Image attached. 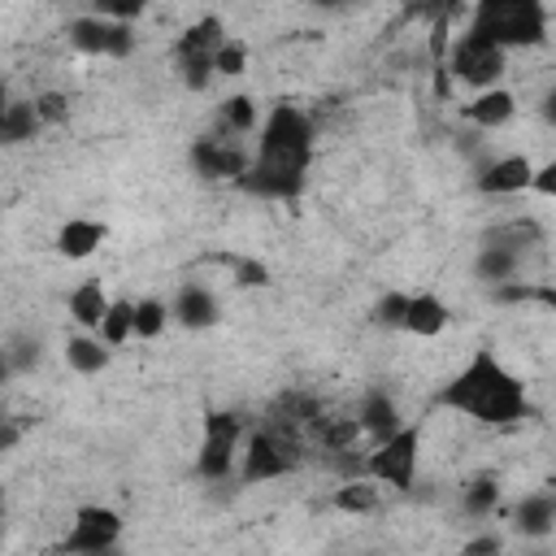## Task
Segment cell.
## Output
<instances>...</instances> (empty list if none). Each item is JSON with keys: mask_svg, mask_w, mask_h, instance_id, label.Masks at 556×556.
Segmentation results:
<instances>
[{"mask_svg": "<svg viewBox=\"0 0 556 556\" xmlns=\"http://www.w3.org/2000/svg\"><path fill=\"white\" fill-rule=\"evenodd\" d=\"M456 83L473 87V91H486V87H500L504 74H508V52L473 30H465L456 43H452V56H447Z\"/></svg>", "mask_w": 556, "mask_h": 556, "instance_id": "cell-8", "label": "cell"}, {"mask_svg": "<svg viewBox=\"0 0 556 556\" xmlns=\"http://www.w3.org/2000/svg\"><path fill=\"white\" fill-rule=\"evenodd\" d=\"M356 421H361V434H369V439H387L404 426V417H400V408L387 391H369L356 408Z\"/></svg>", "mask_w": 556, "mask_h": 556, "instance_id": "cell-20", "label": "cell"}, {"mask_svg": "<svg viewBox=\"0 0 556 556\" xmlns=\"http://www.w3.org/2000/svg\"><path fill=\"white\" fill-rule=\"evenodd\" d=\"M513 521H517L521 534H534V539L547 534V530H556V495H547V491H530V495H521Z\"/></svg>", "mask_w": 556, "mask_h": 556, "instance_id": "cell-21", "label": "cell"}, {"mask_svg": "<svg viewBox=\"0 0 556 556\" xmlns=\"http://www.w3.org/2000/svg\"><path fill=\"white\" fill-rule=\"evenodd\" d=\"M421 469V430L417 426H400L387 439H374L369 452L361 456V473L378 478L387 491H413Z\"/></svg>", "mask_w": 556, "mask_h": 556, "instance_id": "cell-5", "label": "cell"}, {"mask_svg": "<svg viewBox=\"0 0 556 556\" xmlns=\"http://www.w3.org/2000/svg\"><path fill=\"white\" fill-rule=\"evenodd\" d=\"M439 404L478 421V426H517L530 413V395L526 382L491 352L478 348L443 387H439Z\"/></svg>", "mask_w": 556, "mask_h": 556, "instance_id": "cell-2", "label": "cell"}, {"mask_svg": "<svg viewBox=\"0 0 556 556\" xmlns=\"http://www.w3.org/2000/svg\"><path fill=\"white\" fill-rule=\"evenodd\" d=\"M65 308H70V321H74L78 330H100L104 313L113 308V295L104 291L100 278H83V282L65 295Z\"/></svg>", "mask_w": 556, "mask_h": 556, "instance_id": "cell-17", "label": "cell"}, {"mask_svg": "<svg viewBox=\"0 0 556 556\" xmlns=\"http://www.w3.org/2000/svg\"><path fill=\"white\" fill-rule=\"evenodd\" d=\"M104 239H109V226L100 217H70L56 230V252L65 261H87V256H96L104 248Z\"/></svg>", "mask_w": 556, "mask_h": 556, "instance_id": "cell-15", "label": "cell"}, {"mask_svg": "<svg viewBox=\"0 0 556 556\" xmlns=\"http://www.w3.org/2000/svg\"><path fill=\"white\" fill-rule=\"evenodd\" d=\"M495 504H500V482L495 478H478L460 491V508L469 517H486V513H495Z\"/></svg>", "mask_w": 556, "mask_h": 556, "instance_id": "cell-26", "label": "cell"}, {"mask_svg": "<svg viewBox=\"0 0 556 556\" xmlns=\"http://www.w3.org/2000/svg\"><path fill=\"white\" fill-rule=\"evenodd\" d=\"M91 13H104L113 22H139L148 13V0H91Z\"/></svg>", "mask_w": 556, "mask_h": 556, "instance_id": "cell-29", "label": "cell"}, {"mask_svg": "<svg viewBox=\"0 0 556 556\" xmlns=\"http://www.w3.org/2000/svg\"><path fill=\"white\" fill-rule=\"evenodd\" d=\"M61 352H65V365H70L78 378H96V374H104L109 361H113V348L104 343L100 330H74Z\"/></svg>", "mask_w": 556, "mask_h": 556, "instance_id": "cell-16", "label": "cell"}, {"mask_svg": "<svg viewBox=\"0 0 556 556\" xmlns=\"http://www.w3.org/2000/svg\"><path fill=\"white\" fill-rule=\"evenodd\" d=\"M35 113H39L43 126H56V122L70 117V96L65 91H39L35 96Z\"/></svg>", "mask_w": 556, "mask_h": 556, "instance_id": "cell-28", "label": "cell"}, {"mask_svg": "<svg viewBox=\"0 0 556 556\" xmlns=\"http://www.w3.org/2000/svg\"><path fill=\"white\" fill-rule=\"evenodd\" d=\"M39 126H43V122H39V113H35V100H13V104L4 109V117H0V135H4V143L35 139Z\"/></svg>", "mask_w": 556, "mask_h": 556, "instance_id": "cell-23", "label": "cell"}, {"mask_svg": "<svg viewBox=\"0 0 556 556\" xmlns=\"http://www.w3.org/2000/svg\"><path fill=\"white\" fill-rule=\"evenodd\" d=\"M382 482L378 478H369V473H361V478H348L343 486H334V495H330V504L339 508V513H352V517H374L378 508H382Z\"/></svg>", "mask_w": 556, "mask_h": 556, "instance_id": "cell-19", "label": "cell"}, {"mask_svg": "<svg viewBox=\"0 0 556 556\" xmlns=\"http://www.w3.org/2000/svg\"><path fill=\"white\" fill-rule=\"evenodd\" d=\"M169 308H174V321L187 326V330H208L217 321V313H222L217 291H208V282H182L174 291V304Z\"/></svg>", "mask_w": 556, "mask_h": 556, "instance_id": "cell-14", "label": "cell"}, {"mask_svg": "<svg viewBox=\"0 0 556 556\" xmlns=\"http://www.w3.org/2000/svg\"><path fill=\"white\" fill-rule=\"evenodd\" d=\"M534 195H543V200H556V152L534 169V187H530Z\"/></svg>", "mask_w": 556, "mask_h": 556, "instance_id": "cell-31", "label": "cell"}, {"mask_svg": "<svg viewBox=\"0 0 556 556\" xmlns=\"http://www.w3.org/2000/svg\"><path fill=\"white\" fill-rule=\"evenodd\" d=\"M308 165H313V117L300 104H274L256 130L252 165L239 178V187L265 200H291L300 195Z\"/></svg>", "mask_w": 556, "mask_h": 556, "instance_id": "cell-1", "label": "cell"}, {"mask_svg": "<svg viewBox=\"0 0 556 556\" xmlns=\"http://www.w3.org/2000/svg\"><path fill=\"white\" fill-rule=\"evenodd\" d=\"M217 126H226L230 135H256L261 130V113H256V100L252 96H226L222 109H217Z\"/></svg>", "mask_w": 556, "mask_h": 556, "instance_id": "cell-22", "label": "cell"}, {"mask_svg": "<svg viewBox=\"0 0 556 556\" xmlns=\"http://www.w3.org/2000/svg\"><path fill=\"white\" fill-rule=\"evenodd\" d=\"M547 26H552L547 0H473L469 30L500 43L504 52L547 43Z\"/></svg>", "mask_w": 556, "mask_h": 556, "instance_id": "cell-4", "label": "cell"}, {"mask_svg": "<svg viewBox=\"0 0 556 556\" xmlns=\"http://www.w3.org/2000/svg\"><path fill=\"white\" fill-rule=\"evenodd\" d=\"M404 304H408L404 291L382 295V300H378V321H382V326H400V321H404Z\"/></svg>", "mask_w": 556, "mask_h": 556, "instance_id": "cell-30", "label": "cell"}, {"mask_svg": "<svg viewBox=\"0 0 556 556\" xmlns=\"http://www.w3.org/2000/svg\"><path fill=\"white\" fill-rule=\"evenodd\" d=\"M122 526H126V521H122V513H117V508L83 504V508L74 513V521H70V530H65L61 547H65V552H83V556L109 552V547H117Z\"/></svg>", "mask_w": 556, "mask_h": 556, "instance_id": "cell-11", "label": "cell"}, {"mask_svg": "<svg viewBox=\"0 0 556 556\" xmlns=\"http://www.w3.org/2000/svg\"><path fill=\"white\" fill-rule=\"evenodd\" d=\"M213 70H217V78H239V74L248 70V43L230 35V39L217 48V56H213Z\"/></svg>", "mask_w": 556, "mask_h": 556, "instance_id": "cell-27", "label": "cell"}, {"mask_svg": "<svg viewBox=\"0 0 556 556\" xmlns=\"http://www.w3.org/2000/svg\"><path fill=\"white\" fill-rule=\"evenodd\" d=\"M226 39H230V35H226L222 17H200V22H191V26L174 39V74L182 78L187 91H204V87L217 78L213 56H217V48H222Z\"/></svg>", "mask_w": 556, "mask_h": 556, "instance_id": "cell-7", "label": "cell"}, {"mask_svg": "<svg viewBox=\"0 0 556 556\" xmlns=\"http://www.w3.org/2000/svg\"><path fill=\"white\" fill-rule=\"evenodd\" d=\"M452 326V304L439 291H413L404 304V321L400 330L413 339H443V330Z\"/></svg>", "mask_w": 556, "mask_h": 556, "instance_id": "cell-13", "label": "cell"}, {"mask_svg": "<svg viewBox=\"0 0 556 556\" xmlns=\"http://www.w3.org/2000/svg\"><path fill=\"white\" fill-rule=\"evenodd\" d=\"M539 117H543V126H556V83L543 91V104H539Z\"/></svg>", "mask_w": 556, "mask_h": 556, "instance_id": "cell-32", "label": "cell"}, {"mask_svg": "<svg viewBox=\"0 0 556 556\" xmlns=\"http://www.w3.org/2000/svg\"><path fill=\"white\" fill-rule=\"evenodd\" d=\"M534 169H539V165H534L526 152H504V156H495V161L478 174V191H482V195H495V200L521 195V191L534 187Z\"/></svg>", "mask_w": 556, "mask_h": 556, "instance_id": "cell-12", "label": "cell"}, {"mask_svg": "<svg viewBox=\"0 0 556 556\" xmlns=\"http://www.w3.org/2000/svg\"><path fill=\"white\" fill-rule=\"evenodd\" d=\"M70 43L83 56H104V61H122L135 52V30L130 22H113L104 13H87L70 22Z\"/></svg>", "mask_w": 556, "mask_h": 556, "instance_id": "cell-10", "label": "cell"}, {"mask_svg": "<svg viewBox=\"0 0 556 556\" xmlns=\"http://www.w3.org/2000/svg\"><path fill=\"white\" fill-rule=\"evenodd\" d=\"M100 334L109 348H126L135 339V300H113V308L100 321Z\"/></svg>", "mask_w": 556, "mask_h": 556, "instance_id": "cell-25", "label": "cell"}, {"mask_svg": "<svg viewBox=\"0 0 556 556\" xmlns=\"http://www.w3.org/2000/svg\"><path fill=\"white\" fill-rule=\"evenodd\" d=\"M465 117H469L478 130H504V126L517 117V96H513L504 83H500V87H486V91H478V96L469 100Z\"/></svg>", "mask_w": 556, "mask_h": 556, "instance_id": "cell-18", "label": "cell"}, {"mask_svg": "<svg viewBox=\"0 0 556 556\" xmlns=\"http://www.w3.org/2000/svg\"><path fill=\"white\" fill-rule=\"evenodd\" d=\"M191 165L204 178H230V182H239L248 174V165H252V148L243 143V135H230L226 126H217V130H208V135H200L191 143Z\"/></svg>", "mask_w": 556, "mask_h": 556, "instance_id": "cell-9", "label": "cell"}, {"mask_svg": "<svg viewBox=\"0 0 556 556\" xmlns=\"http://www.w3.org/2000/svg\"><path fill=\"white\" fill-rule=\"evenodd\" d=\"M252 421L239 413H208L204 417V434L195 447V469L208 482H222L230 473H239V456H243V439H248Z\"/></svg>", "mask_w": 556, "mask_h": 556, "instance_id": "cell-6", "label": "cell"}, {"mask_svg": "<svg viewBox=\"0 0 556 556\" xmlns=\"http://www.w3.org/2000/svg\"><path fill=\"white\" fill-rule=\"evenodd\" d=\"M304 456H308V439H304L295 426L278 421V417H265V421H256V426L248 430V439H243L239 478H243L248 486L278 482V478L295 473V469L304 465Z\"/></svg>", "mask_w": 556, "mask_h": 556, "instance_id": "cell-3", "label": "cell"}, {"mask_svg": "<svg viewBox=\"0 0 556 556\" xmlns=\"http://www.w3.org/2000/svg\"><path fill=\"white\" fill-rule=\"evenodd\" d=\"M308 4H348V0H308Z\"/></svg>", "mask_w": 556, "mask_h": 556, "instance_id": "cell-33", "label": "cell"}, {"mask_svg": "<svg viewBox=\"0 0 556 556\" xmlns=\"http://www.w3.org/2000/svg\"><path fill=\"white\" fill-rule=\"evenodd\" d=\"M169 321H174V308L165 300H156V295L135 300V339H161Z\"/></svg>", "mask_w": 556, "mask_h": 556, "instance_id": "cell-24", "label": "cell"}]
</instances>
